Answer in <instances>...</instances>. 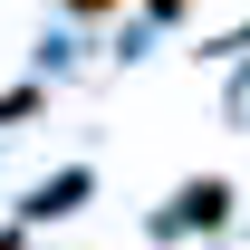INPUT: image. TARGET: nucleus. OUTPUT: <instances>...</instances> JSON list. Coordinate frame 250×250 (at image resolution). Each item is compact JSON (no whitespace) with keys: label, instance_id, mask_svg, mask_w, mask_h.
I'll list each match as a JSON object with an SVG mask.
<instances>
[{"label":"nucleus","instance_id":"obj_2","mask_svg":"<svg viewBox=\"0 0 250 250\" xmlns=\"http://www.w3.org/2000/svg\"><path fill=\"white\" fill-rule=\"evenodd\" d=\"M67 10H87V20H106V10H116V0H67Z\"/></svg>","mask_w":250,"mask_h":250},{"label":"nucleus","instance_id":"obj_3","mask_svg":"<svg viewBox=\"0 0 250 250\" xmlns=\"http://www.w3.org/2000/svg\"><path fill=\"white\" fill-rule=\"evenodd\" d=\"M145 10H164V20H173V10H183V0H145Z\"/></svg>","mask_w":250,"mask_h":250},{"label":"nucleus","instance_id":"obj_1","mask_svg":"<svg viewBox=\"0 0 250 250\" xmlns=\"http://www.w3.org/2000/svg\"><path fill=\"white\" fill-rule=\"evenodd\" d=\"M173 221H231V183H183V202H173Z\"/></svg>","mask_w":250,"mask_h":250}]
</instances>
